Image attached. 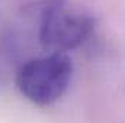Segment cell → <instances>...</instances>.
<instances>
[{
	"label": "cell",
	"mask_w": 125,
	"mask_h": 123,
	"mask_svg": "<svg viewBox=\"0 0 125 123\" xmlns=\"http://www.w3.org/2000/svg\"><path fill=\"white\" fill-rule=\"evenodd\" d=\"M93 26V16L68 0H45L39 6V42L51 52L80 46Z\"/></svg>",
	"instance_id": "6da1fadb"
},
{
	"label": "cell",
	"mask_w": 125,
	"mask_h": 123,
	"mask_svg": "<svg viewBox=\"0 0 125 123\" xmlns=\"http://www.w3.org/2000/svg\"><path fill=\"white\" fill-rule=\"evenodd\" d=\"M71 75V58L64 52H50L25 62L16 74V86L29 101L48 106L65 93Z\"/></svg>",
	"instance_id": "7a4b0ae2"
}]
</instances>
